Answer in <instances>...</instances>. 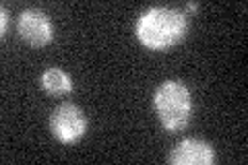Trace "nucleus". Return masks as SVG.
Segmentation results:
<instances>
[{
    "label": "nucleus",
    "instance_id": "8",
    "mask_svg": "<svg viewBox=\"0 0 248 165\" xmlns=\"http://www.w3.org/2000/svg\"><path fill=\"white\" fill-rule=\"evenodd\" d=\"M197 2H188V4H186V11H197Z\"/></svg>",
    "mask_w": 248,
    "mask_h": 165
},
{
    "label": "nucleus",
    "instance_id": "6",
    "mask_svg": "<svg viewBox=\"0 0 248 165\" xmlns=\"http://www.w3.org/2000/svg\"><path fill=\"white\" fill-rule=\"evenodd\" d=\"M40 83H42V89L46 93L58 95V97L68 95V93H73V89H75V83H73L71 75L62 68H56V66L46 68L42 73V76H40Z\"/></svg>",
    "mask_w": 248,
    "mask_h": 165
},
{
    "label": "nucleus",
    "instance_id": "4",
    "mask_svg": "<svg viewBox=\"0 0 248 165\" xmlns=\"http://www.w3.org/2000/svg\"><path fill=\"white\" fill-rule=\"evenodd\" d=\"M19 35L31 48H44L54 37V25L50 17L40 9H25L19 15Z\"/></svg>",
    "mask_w": 248,
    "mask_h": 165
},
{
    "label": "nucleus",
    "instance_id": "2",
    "mask_svg": "<svg viewBox=\"0 0 248 165\" xmlns=\"http://www.w3.org/2000/svg\"><path fill=\"white\" fill-rule=\"evenodd\" d=\"M153 109L166 130L170 132L184 130L190 124L192 109H195L188 85L178 81V78L164 81L153 93Z\"/></svg>",
    "mask_w": 248,
    "mask_h": 165
},
{
    "label": "nucleus",
    "instance_id": "5",
    "mask_svg": "<svg viewBox=\"0 0 248 165\" xmlns=\"http://www.w3.org/2000/svg\"><path fill=\"white\" fill-rule=\"evenodd\" d=\"M168 161L172 165H211L215 161V151L211 143L203 138H184L172 147Z\"/></svg>",
    "mask_w": 248,
    "mask_h": 165
},
{
    "label": "nucleus",
    "instance_id": "1",
    "mask_svg": "<svg viewBox=\"0 0 248 165\" xmlns=\"http://www.w3.org/2000/svg\"><path fill=\"white\" fill-rule=\"evenodd\" d=\"M188 33V17L172 6H151L137 19L135 35L147 50L166 52Z\"/></svg>",
    "mask_w": 248,
    "mask_h": 165
},
{
    "label": "nucleus",
    "instance_id": "7",
    "mask_svg": "<svg viewBox=\"0 0 248 165\" xmlns=\"http://www.w3.org/2000/svg\"><path fill=\"white\" fill-rule=\"evenodd\" d=\"M6 23H9V13H6V6H0V35L4 37L6 33Z\"/></svg>",
    "mask_w": 248,
    "mask_h": 165
},
{
    "label": "nucleus",
    "instance_id": "3",
    "mask_svg": "<svg viewBox=\"0 0 248 165\" xmlns=\"http://www.w3.org/2000/svg\"><path fill=\"white\" fill-rule=\"evenodd\" d=\"M50 130H52V136L58 143L73 145L77 140H81L85 136V132H87V116H85V112L79 105L64 101V104H60L52 109Z\"/></svg>",
    "mask_w": 248,
    "mask_h": 165
}]
</instances>
